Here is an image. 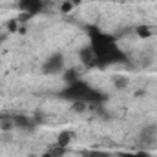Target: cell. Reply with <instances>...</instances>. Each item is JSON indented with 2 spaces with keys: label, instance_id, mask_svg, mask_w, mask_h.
<instances>
[{
  "label": "cell",
  "instance_id": "1",
  "mask_svg": "<svg viewBox=\"0 0 157 157\" xmlns=\"http://www.w3.org/2000/svg\"><path fill=\"white\" fill-rule=\"evenodd\" d=\"M40 6H42L40 0H22V2H20V7H22L24 11H29V13L39 11Z\"/></svg>",
  "mask_w": 157,
  "mask_h": 157
},
{
  "label": "cell",
  "instance_id": "3",
  "mask_svg": "<svg viewBox=\"0 0 157 157\" xmlns=\"http://www.w3.org/2000/svg\"><path fill=\"white\" fill-rule=\"evenodd\" d=\"M121 157H148V155L143 154V152H124Z\"/></svg>",
  "mask_w": 157,
  "mask_h": 157
},
{
  "label": "cell",
  "instance_id": "5",
  "mask_svg": "<svg viewBox=\"0 0 157 157\" xmlns=\"http://www.w3.org/2000/svg\"><path fill=\"white\" fill-rule=\"evenodd\" d=\"M102 2H113V0H102Z\"/></svg>",
  "mask_w": 157,
  "mask_h": 157
},
{
  "label": "cell",
  "instance_id": "4",
  "mask_svg": "<svg viewBox=\"0 0 157 157\" xmlns=\"http://www.w3.org/2000/svg\"><path fill=\"white\" fill-rule=\"evenodd\" d=\"M86 157H110L108 154H101V152H88Z\"/></svg>",
  "mask_w": 157,
  "mask_h": 157
},
{
  "label": "cell",
  "instance_id": "2",
  "mask_svg": "<svg viewBox=\"0 0 157 157\" xmlns=\"http://www.w3.org/2000/svg\"><path fill=\"white\" fill-rule=\"evenodd\" d=\"M46 70H48V71H60V70H62V57H60V55H55L51 60H48Z\"/></svg>",
  "mask_w": 157,
  "mask_h": 157
}]
</instances>
